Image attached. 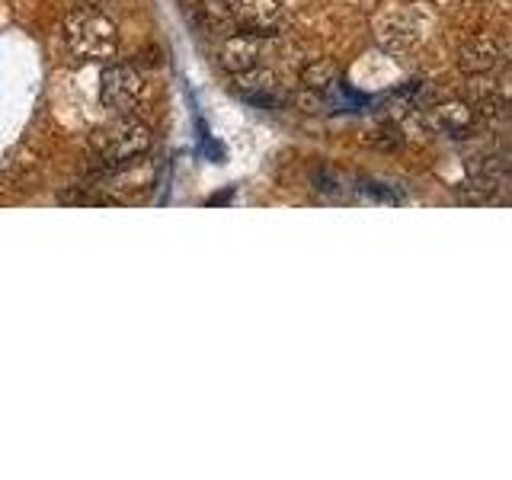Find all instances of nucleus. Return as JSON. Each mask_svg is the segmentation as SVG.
<instances>
[{
  "instance_id": "obj_4",
  "label": "nucleus",
  "mask_w": 512,
  "mask_h": 480,
  "mask_svg": "<svg viewBox=\"0 0 512 480\" xmlns=\"http://www.w3.org/2000/svg\"><path fill=\"white\" fill-rule=\"evenodd\" d=\"M100 96L109 109L135 112L148 100V80H144L135 64H109L100 77Z\"/></svg>"
},
{
  "instance_id": "obj_11",
  "label": "nucleus",
  "mask_w": 512,
  "mask_h": 480,
  "mask_svg": "<svg viewBox=\"0 0 512 480\" xmlns=\"http://www.w3.org/2000/svg\"><path fill=\"white\" fill-rule=\"evenodd\" d=\"M237 80H240V90L250 93L253 100H260L263 93H269L272 87H276V77H272L269 71H263V68H253V71L237 74Z\"/></svg>"
},
{
  "instance_id": "obj_9",
  "label": "nucleus",
  "mask_w": 512,
  "mask_h": 480,
  "mask_svg": "<svg viewBox=\"0 0 512 480\" xmlns=\"http://www.w3.org/2000/svg\"><path fill=\"white\" fill-rule=\"evenodd\" d=\"M471 109H474L477 122H487V125H500L509 116V103L500 90H487L484 96H477V100L471 103Z\"/></svg>"
},
{
  "instance_id": "obj_1",
  "label": "nucleus",
  "mask_w": 512,
  "mask_h": 480,
  "mask_svg": "<svg viewBox=\"0 0 512 480\" xmlns=\"http://www.w3.org/2000/svg\"><path fill=\"white\" fill-rule=\"evenodd\" d=\"M64 42L80 61H112L119 55V26L100 10H74L64 20Z\"/></svg>"
},
{
  "instance_id": "obj_8",
  "label": "nucleus",
  "mask_w": 512,
  "mask_h": 480,
  "mask_svg": "<svg viewBox=\"0 0 512 480\" xmlns=\"http://www.w3.org/2000/svg\"><path fill=\"white\" fill-rule=\"evenodd\" d=\"M237 13L244 16L247 29L272 36V29L279 26L282 13H285V0H234Z\"/></svg>"
},
{
  "instance_id": "obj_5",
  "label": "nucleus",
  "mask_w": 512,
  "mask_h": 480,
  "mask_svg": "<svg viewBox=\"0 0 512 480\" xmlns=\"http://www.w3.org/2000/svg\"><path fill=\"white\" fill-rule=\"evenodd\" d=\"M506 61V48L496 36H487V32H480V36H468L458 48H455V64L461 74L468 77H490L503 68Z\"/></svg>"
},
{
  "instance_id": "obj_2",
  "label": "nucleus",
  "mask_w": 512,
  "mask_h": 480,
  "mask_svg": "<svg viewBox=\"0 0 512 480\" xmlns=\"http://www.w3.org/2000/svg\"><path fill=\"white\" fill-rule=\"evenodd\" d=\"M151 144H154L151 125L132 116V112H122L116 122H109L93 132V154L96 160H103L106 167L132 164V160L151 151Z\"/></svg>"
},
{
  "instance_id": "obj_12",
  "label": "nucleus",
  "mask_w": 512,
  "mask_h": 480,
  "mask_svg": "<svg viewBox=\"0 0 512 480\" xmlns=\"http://www.w3.org/2000/svg\"><path fill=\"white\" fill-rule=\"evenodd\" d=\"M93 4H100V0H93Z\"/></svg>"
},
{
  "instance_id": "obj_7",
  "label": "nucleus",
  "mask_w": 512,
  "mask_h": 480,
  "mask_svg": "<svg viewBox=\"0 0 512 480\" xmlns=\"http://www.w3.org/2000/svg\"><path fill=\"white\" fill-rule=\"evenodd\" d=\"M432 122H436L439 132L452 135V138H471L474 128L480 125L471 103H464V100H442L436 109H432Z\"/></svg>"
},
{
  "instance_id": "obj_10",
  "label": "nucleus",
  "mask_w": 512,
  "mask_h": 480,
  "mask_svg": "<svg viewBox=\"0 0 512 480\" xmlns=\"http://www.w3.org/2000/svg\"><path fill=\"white\" fill-rule=\"evenodd\" d=\"M333 77H336V71H333L330 61H311L301 68V87L308 93H320L333 84Z\"/></svg>"
},
{
  "instance_id": "obj_6",
  "label": "nucleus",
  "mask_w": 512,
  "mask_h": 480,
  "mask_svg": "<svg viewBox=\"0 0 512 480\" xmlns=\"http://www.w3.org/2000/svg\"><path fill=\"white\" fill-rule=\"evenodd\" d=\"M266 39L263 32H240V36H231L228 42L221 45V64H224V71H231V74H244V71H253V68H260L263 58H266Z\"/></svg>"
},
{
  "instance_id": "obj_3",
  "label": "nucleus",
  "mask_w": 512,
  "mask_h": 480,
  "mask_svg": "<svg viewBox=\"0 0 512 480\" xmlns=\"http://www.w3.org/2000/svg\"><path fill=\"white\" fill-rule=\"evenodd\" d=\"M432 16L423 7H388L375 13L372 36L384 52H413L429 36Z\"/></svg>"
}]
</instances>
